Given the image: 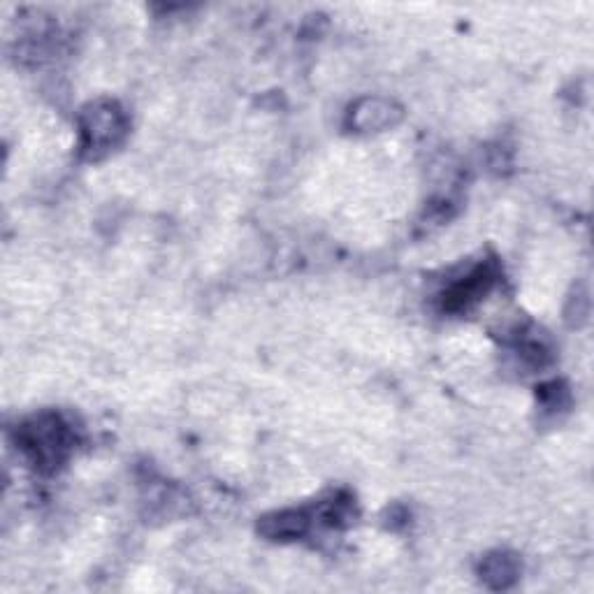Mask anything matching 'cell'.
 <instances>
[{"label": "cell", "mask_w": 594, "mask_h": 594, "mask_svg": "<svg viewBox=\"0 0 594 594\" xmlns=\"http://www.w3.org/2000/svg\"><path fill=\"white\" fill-rule=\"evenodd\" d=\"M497 272L490 265L476 267L472 274H467L460 284H453L451 291L446 293V307L448 309H465L467 304L476 302L478 297H483L495 284Z\"/></svg>", "instance_id": "3"}, {"label": "cell", "mask_w": 594, "mask_h": 594, "mask_svg": "<svg viewBox=\"0 0 594 594\" xmlns=\"http://www.w3.org/2000/svg\"><path fill=\"white\" fill-rule=\"evenodd\" d=\"M400 114L402 112L388 100H362L351 117L360 130H381L393 126Z\"/></svg>", "instance_id": "5"}, {"label": "cell", "mask_w": 594, "mask_h": 594, "mask_svg": "<svg viewBox=\"0 0 594 594\" xmlns=\"http://www.w3.org/2000/svg\"><path fill=\"white\" fill-rule=\"evenodd\" d=\"M19 446L28 453L35 467L52 472L68 458L72 437L68 425L59 416L45 414L21 427Z\"/></svg>", "instance_id": "1"}, {"label": "cell", "mask_w": 594, "mask_h": 594, "mask_svg": "<svg viewBox=\"0 0 594 594\" xmlns=\"http://www.w3.org/2000/svg\"><path fill=\"white\" fill-rule=\"evenodd\" d=\"M309 520L311 516L307 511H281L260 520L258 530L263 532L267 539H277V541L297 539V536L307 534Z\"/></svg>", "instance_id": "4"}, {"label": "cell", "mask_w": 594, "mask_h": 594, "mask_svg": "<svg viewBox=\"0 0 594 594\" xmlns=\"http://www.w3.org/2000/svg\"><path fill=\"white\" fill-rule=\"evenodd\" d=\"M483 581L490 585V588H509V585L518 578V562L509 555H490L485 557L483 567H481Z\"/></svg>", "instance_id": "6"}, {"label": "cell", "mask_w": 594, "mask_h": 594, "mask_svg": "<svg viewBox=\"0 0 594 594\" xmlns=\"http://www.w3.org/2000/svg\"><path fill=\"white\" fill-rule=\"evenodd\" d=\"M126 114L112 100H100L82 114V151L89 158H100L112 151L126 135Z\"/></svg>", "instance_id": "2"}]
</instances>
